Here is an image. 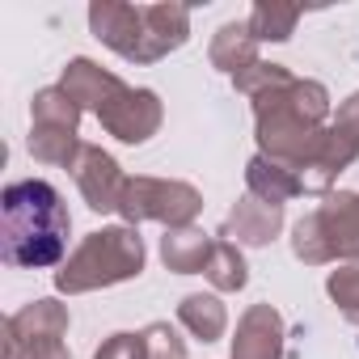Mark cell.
Listing matches in <instances>:
<instances>
[{
  "mask_svg": "<svg viewBox=\"0 0 359 359\" xmlns=\"http://www.w3.org/2000/svg\"><path fill=\"white\" fill-rule=\"evenodd\" d=\"M330 89L321 81L287 76L283 85L254 97V135L258 152L287 165L296 177L317 156L325 131H330Z\"/></svg>",
  "mask_w": 359,
  "mask_h": 359,
  "instance_id": "1",
  "label": "cell"
},
{
  "mask_svg": "<svg viewBox=\"0 0 359 359\" xmlns=\"http://www.w3.org/2000/svg\"><path fill=\"white\" fill-rule=\"evenodd\" d=\"M68 233L72 216L51 182L26 177V182L5 187V195H0V254L9 266H55L68 250Z\"/></svg>",
  "mask_w": 359,
  "mask_h": 359,
  "instance_id": "2",
  "label": "cell"
},
{
  "mask_svg": "<svg viewBox=\"0 0 359 359\" xmlns=\"http://www.w3.org/2000/svg\"><path fill=\"white\" fill-rule=\"evenodd\" d=\"M89 30L118 51L127 64H156L169 51L187 47L191 9L187 5H123V0H93Z\"/></svg>",
  "mask_w": 359,
  "mask_h": 359,
  "instance_id": "3",
  "label": "cell"
},
{
  "mask_svg": "<svg viewBox=\"0 0 359 359\" xmlns=\"http://www.w3.org/2000/svg\"><path fill=\"white\" fill-rule=\"evenodd\" d=\"M144 262H148V254H144L140 229H131V224L93 229L68 254V262L55 271V292L81 296V292H97V287L127 283V279H140Z\"/></svg>",
  "mask_w": 359,
  "mask_h": 359,
  "instance_id": "4",
  "label": "cell"
},
{
  "mask_svg": "<svg viewBox=\"0 0 359 359\" xmlns=\"http://www.w3.org/2000/svg\"><path fill=\"white\" fill-rule=\"evenodd\" d=\"M292 254L304 266L359 262V191L325 195L321 208L292 224Z\"/></svg>",
  "mask_w": 359,
  "mask_h": 359,
  "instance_id": "5",
  "label": "cell"
},
{
  "mask_svg": "<svg viewBox=\"0 0 359 359\" xmlns=\"http://www.w3.org/2000/svg\"><path fill=\"white\" fill-rule=\"evenodd\" d=\"M203 212V195L191 182H177V177H127V191L118 203L123 224L140 229L144 220L165 224V229H191Z\"/></svg>",
  "mask_w": 359,
  "mask_h": 359,
  "instance_id": "6",
  "label": "cell"
},
{
  "mask_svg": "<svg viewBox=\"0 0 359 359\" xmlns=\"http://www.w3.org/2000/svg\"><path fill=\"white\" fill-rule=\"evenodd\" d=\"M161 118H165L161 97L152 89H131V85H123V93L97 114V123L123 144H148L161 131Z\"/></svg>",
  "mask_w": 359,
  "mask_h": 359,
  "instance_id": "7",
  "label": "cell"
},
{
  "mask_svg": "<svg viewBox=\"0 0 359 359\" xmlns=\"http://www.w3.org/2000/svg\"><path fill=\"white\" fill-rule=\"evenodd\" d=\"M72 177H76V187H81L89 212H102V216H106V212H118L123 191H127V177H123L118 161H114L106 148L85 144V148H81V161L72 165Z\"/></svg>",
  "mask_w": 359,
  "mask_h": 359,
  "instance_id": "8",
  "label": "cell"
},
{
  "mask_svg": "<svg viewBox=\"0 0 359 359\" xmlns=\"http://www.w3.org/2000/svg\"><path fill=\"white\" fill-rule=\"evenodd\" d=\"M283 317L275 304H250L233 334V359H283Z\"/></svg>",
  "mask_w": 359,
  "mask_h": 359,
  "instance_id": "9",
  "label": "cell"
},
{
  "mask_svg": "<svg viewBox=\"0 0 359 359\" xmlns=\"http://www.w3.org/2000/svg\"><path fill=\"white\" fill-rule=\"evenodd\" d=\"M123 76H114L110 68H102V64H93V60H85V55H76V60H68V68H64V76H60V89L81 106V110H93V114H102L118 93H123Z\"/></svg>",
  "mask_w": 359,
  "mask_h": 359,
  "instance_id": "10",
  "label": "cell"
},
{
  "mask_svg": "<svg viewBox=\"0 0 359 359\" xmlns=\"http://www.w3.org/2000/svg\"><path fill=\"white\" fill-rule=\"evenodd\" d=\"M279 229H283V208L245 195V199H237V208L229 212L220 237L233 241V245H254V250H258V245H271V241L279 237Z\"/></svg>",
  "mask_w": 359,
  "mask_h": 359,
  "instance_id": "11",
  "label": "cell"
},
{
  "mask_svg": "<svg viewBox=\"0 0 359 359\" xmlns=\"http://www.w3.org/2000/svg\"><path fill=\"white\" fill-rule=\"evenodd\" d=\"M72 325L68 304L60 300H30L5 321V342H26V338H64Z\"/></svg>",
  "mask_w": 359,
  "mask_h": 359,
  "instance_id": "12",
  "label": "cell"
},
{
  "mask_svg": "<svg viewBox=\"0 0 359 359\" xmlns=\"http://www.w3.org/2000/svg\"><path fill=\"white\" fill-rule=\"evenodd\" d=\"M212 250H216V237L199 233L195 224L191 229H165V237H161V262L173 275H203Z\"/></svg>",
  "mask_w": 359,
  "mask_h": 359,
  "instance_id": "13",
  "label": "cell"
},
{
  "mask_svg": "<svg viewBox=\"0 0 359 359\" xmlns=\"http://www.w3.org/2000/svg\"><path fill=\"white\" fill-rule=\"evenodd\" d=\"M245 187H250L254 199L275 203V208H283L287 199L304 195V191H300V177H296L287 165H279V161H271V156H262V152L250 156V165H245Z\"/></svg>",
  "mask_w": 359,
  "mask_h": 359,
  "instance_id": "14",
  "label": "cell"
},
{
  "mask_svg": "<svg viewBox=\"0 0 359 359\" xmlns=\"http://www.w3.org/2000/svg\"><path fill=\"white\" fill-rule=\"evenodd\" d=\"M208 60H212L216 72H229V76H237V72H245L250 64H258V43H254L250 26H245V22H224V26L216 30L212 47H208Z\"/></svg>",
  "mask_w": 359,
  "mask_h": 359,
  "instance_id": "15",
  "label": "cell"
},
{
  "mask_svg": "<svg viewBox=\"0 0 359 359\" xmlns=\"http://www.w3.org/2000/svg\"><path fill=\"white\" fill-rule=\"evenodd\" d=\"M81 135L76 127H60V123H30V156L39 165L51 169H72L81 161Z\"/></svg>",
  "mask_w": 359,
  "mask_h": 359,
  "instance_id": "16",
  "label": "cell"
},
{
  "mask_svg": "<svg viewBox=\"0 0 359 359\" xmlns=\"http://www.w3.org/2000/svg\"><path fill=\"white\" fill-rule=\"evenodd\" d=\"M177 321H182L199 342H216L229 330V309L212 292H191V296L177 300Z\"/></svg>",
  "mask_w": 359,
  "mask_h": 359,
  "instance_id": "17",
  "label": "cell"
},
{
  "mask_svg": "<svg viewBox=\"0 0 359 359\" xmlns=\"http://www.w3.org/2000/svg\"><path fill=\"white\" fill-rule=\"evenodd\" d=\"M296 22H300V9L296 5H275V0L254 5V13L245 18L254 43H287L296 34Z\"/></svg>",
  "mask_w": 359,
  "mask_h": 359,
  "instance_id": "18",
  "label": "cell"
},
{
  "mask_svg": "<svg viewBox=\"0 0 359 359\" xmlns=\"http://www.w3.org/2000/svg\"><path fill=\"white\" fill-rule=\"evenodd\" d=\"M208 283L216 287V292H241L245 283H250V266H245V254H241V245H233V241H216V250H212V258H208Z\"/></svg>",
  "mask_w": 359,
  "mask_h": 359,
  "instance_id": "19",
  "label": "cell"
},
{
  "mask_svg": "<svg viewBox=\"0 0 359 359\" xmlns=\"http://www.w3.org/2000/svg\"><path fill=\"white\" fill-rule=\"evenodd\" d=\"M325 292L338 304V313L351 325H359V262H342L338 271H330L325 275Z\"/></svg>",
  "mask_w": 359,
  "mask_h": 359,
  "instance_id": "20",
  "label": "cell"
},
{
  "mask_svg": "<svg viewBox=\"0 0 359 359\" xmlns=\"http://www.w3.org/2000/svg\"><path fill=\"white\" fill-rule=\"evenodd\" d=\"M292 72L283 68V64H266V60H258V64H250L245 72H237L233 76V89L241 93V97H258V93H266V89H275V85H283Z\"/></svg>",
  "mask_w": 359,
  "mask_h": 359,
  "instance_id": "21",
  "label": "cell"
},
{
  "mask_svg": "<svg viewBox=\"0 0 359 359\" xmlns=\"http://www.w3.org/2000/svg\"><path fill=\"white\" fill-rule=\"evenodd\" d=\"M93 359H148V338H144V330H140V334L118 330V334H110V338L93 351Z\"/></svg>",
  "mask_w": 359,
  "mask_h": 359,
  "instance_id": "22",
  "label": "cell"
},
{
  "mask_svg": "<svg viewBox=\"0 0 359 359\" xmlns=\"http://www.w3.org/2000/svg\"><path fill=\"white\" fill-rule=\"evenodd\" d=\"M148 338V359H187V342L177 338V330L169 321H152L144 330Z\"/></svg>",
  "mask_w": 359,
  "mask_h": 359,
  "instance_id": "23",
  "label": "cell"
},
{
  "mask_svg": "<svg viewBox=\"0 0 359 359\" xmlns=\"http://www.w3.org/2000/svg\"><path fill=\"white\" fill-rule=\"evenodd\" d=\"M5 359H72L64 338H26V342H5Z\"/></svg>",
  "mask_w": 359,
  "mask_h": 359,
  "instance_id": "24",
  "label": "cell"
},
{
  "mask_svg": "<svg viewBox=\"0 0 359 359\" xmlns=\"http://www.w3.org/2000/svg\"><path fill=\"white\" fill-rule=\"evenodd\" d=\"M334 127H342V131H351V135L359 140V93H351V97L338 106V114H334Z\"/></svg>",
  "mask_w": 359,
  "mask_h": 359,
  "instance_id": "25",
  "label": "cell"
}]
</instances>
